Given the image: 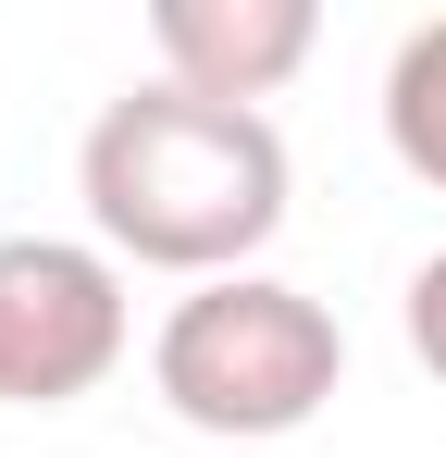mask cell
<instances>
[{
    "mask_svg": "<svg viewBox=\"0 0 446 458\" xmlns=\"http://www.w3.org/2000/svg\"><path fill=\"white\" fill-rule=\"evenodd\" d=\"M310 50H322V13L310 0H149V63L186 99L261 112L286 75H310Z\"/></svg>",
    "mask_w": 446,
    "mask_h": 458,
    "instance_id": "277c9868",
    "label": "cell"
},
{
    "mask_svg": "<svg viewBox=\"0 0 446 458\" xmlns=\"http://www.w3.org/2000/svg\"><path fill=\"white\" fill-rule=\"evenodd\" d=\"M149 384L186 434H223V446H273V434H310L347 384V322L286 285V273H223V285H186L149 335Z\"/></svg>",
    "mask_w": 446,
    "mask_h": 458,
    "instance_id": "7a4b0ae2",
    "label": "cell"
},
{
    "mask_svg": "<svg viewBox=\"0 0 446 458\" xmlns=\"http://www.w3.org/2000/svg\"><path fill=\"white\" fill-rule=\"evenodd\" d=\"M384 149L446 199V13H434V25H409L397 63H384Z\"/></svg>",
    "mask_w": 446,
    "mask_h": 458,
    "instance_id": "5b68a950",
    "label": "cell"
},
{
    "mask_svg": "<svg viewBox=\"0 0 446 458\" xmlns=\"http://www.w3.org/2000/svg\"><path fill=\"white\" fill-rule=\"evenodd\" d=\"M397 322H409V360H422V372L446 384V248L422 260V273H409V298H397Z\"/></svg>",
    "mask_w": 446,
    "mask_h": 458,
    "instance_id": "8992f818",
    "label": "cell"
},
{
    "mask_svg": "<svg viewBox=\"0 0 446 458\" xmlns=\"http://www.w3.org/2000/svg\"><path fill=\"white\" fill-rule=\"evenodd\" d=\"M137 298L99 235H0V409H74L124 372Z\"/></svg>",
    "mask_w": 446,
    "mask_h": 458,
    "instance_id": "3957f363",
    "label": "cell"
},
{
    "mask_svg": "<svg viewBox=\"0 0 446 458\" xmlns=\"http://www.w3.org/2000/svg\"><path fill=\"white\" fill-rule=\"evenodd\" d=\"M286 137L273 112H236V99H186V87H124L99 99L87 149H74V199L87 235L124 260V273H261V248L286 235Z\"/></svg>",
    "mask_w": 446,
    "mask_h": 458,
    "instance_id": "6da1fadb",
    "label": "cell"
}]
</instances>
